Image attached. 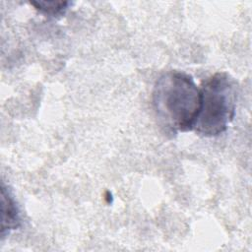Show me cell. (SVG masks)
I'll return each instance as SVG.
<instances>
[{
    "instance_id": "obj_2",
    "label": "cell",
    "mask_w": 252,
    "mask_h": 252,
    "mask_svg": "<svg viewBox=\"0 0 252 252\" xmlns=\"http://www.w3.org/2000/svg\"><path fill=\"white\" fill-rule=\"evenodd\" d=\"M238 84L226 72H217L200 88L201 106L193 130L204 137L222 134L233 120L238 98Z\"/></svg>"
},
{
    "instance_id": "obj_3",
    "label": "cell",
    "mask_w": 252,
    "mask_h": 252,
    "mask_svg": "<svg viewBox=\"0 0 252 252\" xmlns=\"http://www.w3.org/2000/svg\"><path fill=\"white\" fill-rule=\"evenodd\" d=\"M21 226L20 211L10 190L4 182L1 185V236Z\"/></svg>"
},
{
    "instance_id": "obj_1",
    "label": "cell",
    "mask_w": 252,
    "mask_h": 252,
    "mask_svg": "<svg viewBox=\"0 0 252 252\" xmlns=\"http://www.w3.org/2000/svg\"><path fill=\"white\" fill-rule=\"evenodd\" d=\"M152 94L156 116L166 132L193 130L201 106V91L192 76L168 71L157 80Z\"/></svg>"
},
{
    "instance_id": "obj_4",
    "label": "cell",
    "mask_w": 252,
    "mask_h": 252,
    "mask_svg": "<svg viewBox=\"0 0 252 252\" xmlns=\"http://www.w3.org/2000/svg\"><path fill=\"white\" fill-rule=\"evenodd\" d=\"M31 4L33 5L35 9L40 13L47 16L55 17L63 14L70 3L66 1H33L31 2Z\"/></svg>"
}]
</instances>
